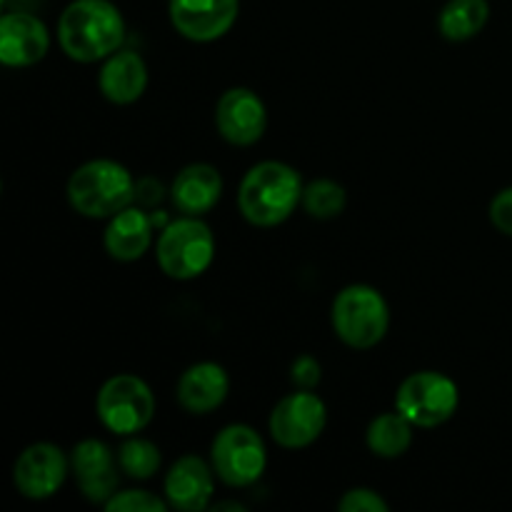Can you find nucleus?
I'll list each match as a JSON object with an SVG mask.
<instances>
[{"label": "nucleus", "instance_id": "f257e3e1", "mask_svg": "<svg viewBox=\"0 0 512 512\" xmlns=\"http://www.w3.org/2000/svg\"><path fill=\"white\" fill-rule=\"evenodd\" d=\"M58 43L75 63H100L123 48V13L110 0H73L60 13Z\"/></svg>", "mask_w": 512, "mask_h": 512}, {"label": "nucleus", "instance_id": "f03ea898", "mask_svg": "<svg viewBox=\"0 0 512 512\" xmlns=\"http://www.w3.org/2000/svg\"><path fill=\"white\" fill-rule=\"evenodd\" d=\"M303 190L298 170L280 160H263L240 180L238 208L255 228H275L298 210Z\"/></svg>", "mask_w": 512, "mask_h": 512}, {"label": "nucleus", "instance_id": "7ed1b4c3", "mask_svg": "<svg viewBox=\"0 0 512 512\" xmlns=\"http://www.w3.org/2000/svg\"><path fill=\"white\" fill-rule=\"evenodd\" d=\"M138 183L118 160L95 158L73 170L68 180V203L78 215L90 220H110L133 205Z\"/></svg>", "mask_w": 512, "mask_h": 512}, {"label": "nucleus", "instance_id": "20e7f679", "mask_svg": "<svg viewBox=\"0 0 512 512\" xmlns=\"http://www.w3.org/2000/svg\"><path fill=\"white\" fill-rule=\"evenodd\" d=\"M333 330L348 348L370 350L388 335V300L373 285L355 283L340 290L330 310Z\"/></svg>", "mask_w": 512, "mask_h": 512}, {"label": "nucleus", "instance_id": "39448f33", "mask_svg": "<svg viewBox=\"0 0 512 512\" xmlns=\"http://www.w3.org/2000/svg\"><path fill=\"white\" fill-rule=\"evenodd\" d=\"M215 238L208 223L195 215H180L168 223L155 243V260L173 280H195L213 265Z\"/></svg>", "mask_w": 512, "mask_h": 512}, {"label": "nucleus", "instance_id": "423d86ee", "mask_svg": "<svg viewBox=\"0 0 512 512\" xmlns=\"http://www.w3.org/2000/svg\"><path fill=\"white\" fill-rule=\"evenodd\" d=\"M95 413L110 433L128 438V435L143 433L150 425L155 415V395L138 375H113L98 390Z\"/></svg>", "mask_w": 512, "mask_h": 512}, {"label": "nucleus", "instance_id": "0eeeda50", "mask_svg": "<svg viewBox=\"0 0 512 512\" xmlns=\"http://www.w3.org/2000/svg\"><path fill=\"white\" fill-rule=\"evenodd\" d=\"M210 465L225 485L248 488L263 478L268 450L258 430L250 425H225L210 445Z\"/></svg>", "mask_w": 512, "mask_h": 512}, {"label": "nucleus", "instance_id": "6e6552de", "mask_svg": "<svg viewBox=\"0 0 512 512\" xmlns=\"http://www.w3.org/2000/svg\"><path fill=\"white\" fill-rule=\"evenodd\" d=\"M460 405V390L453 378L435 370L408 375L395 393V410L415 428H438L448 423Z\"/></svg>", "mask_w": 512, "mask_h": 512}, {"label": "nucleus", "instance_id": "1a4fd4ad", "mask_svg": "<svg viewBox=\"0 0 512 512\" xmlns=\"http://www.w3.org/2000/svg\"><path fill=\"white\" fill-rule=\"evenodd\" d=\"M328 423V408L313 390H295L273 408L268 420L270 435L280 448L300 450L313 445Z\"/></svg>", "mask_w": 512, "mask_h": 512}, {"label": "nucleus", "instance_id": "9d476101", "mask_svg": "<svg viewBox=\"0 0 512 512\" xmlns=\"http://www.w3.org/2000/svg\"><path fill=\"white\" fill-rule=\"evenodd\" d=\"M70 473V458L53 443H33L13 465V485L23 498L48 500L63 488Z\"/></svg>", "mask_w": 512, "mask_h": 512}, {"label": "nucleus", "instance_id": "9b49d317", "mask_svg": "<svg viewBox=\"0 0 512 512\" xmlns=\"http://www.w3.org/2000/svg\"><path fill=\"white\" fill-rule=\"evenodd\" d=\"M215 128L230 145L248 148L265 135L268 110L260 95L250 88H230L215 105Z\"/></svg>", "mask_w": 512, "mask_h": 512}, {"label": "nucleus", "instance_id": "f8f14e48", "mask_svg": "<svg viewBox=\"0 0 512 512\" xmlns=\"http://www.w3.org/2000/svg\"><path fill=\"white\" fill-rule=\"evenodd\" d=\"M240 13V0H168L173 28L193 43H213L230 33Z\"/></svg>", "mask_w": 512, "mask_h": 512}, {"label": "nucleus", "instance_id": "ddd939ff", "mask_svg": "<svg viewBox=\"0 0 512 512\" xmlns=\"http://www.w3.org/2000/svg\"><path fill=\"white\" fill-rule=\"evenodd\" d=\"M70 473L75 475L78 490L90 503L105 505L118 493V455H113V450L100 440L88 438L75 445L73 453H70Z\"/></svg>", "mask_w": 512, "mask_h": 512}, {"label": "nucleus", "instance_id": "4468645a", "mask_svg": "<svg viewBox=\"0 0 512 512\" xmlns=\"http://www.w3.org/2000/svg\"><path fill=\"white\" fill-rule=\"evenodd\" d=\"M50 33L38 15L8 10L0 18V60L8 68H28L48 55Z\"/></svg>", "mask_w": 512, "mask_h": 512}, {"label": "nucleus", "instance_id": "2eb2a0df", "mask_svg": "<svg viewBox=\"0 0 512 512\" xmlns=\"http://www.w3.org/2000/svg\"><path fill=\"white\" fill-rule=\"evenodd\" d=\"M215 470L198 455L175 460L163 483L165 500L170 508L183 512H200L210 505L215 493Z\"/></svg>", "mask_w": 512, "mask_h": 512}, {"label": "nucleus", "instance_id": "dca6fc26", "mask_svg": "<svg viewBox=\"0 0 512 512\" xmlns=\"http://www.w3.org/2000/svg\"><path fill=\"white\" fill-rule=\"evenodd\" d=\"M170 198L180 215L203 218L223 198V178L210 163H190L175 175L170 185Z\"/></svg>", "mask_w": 512, "mask_h": 512}, {"label": "nucleus", "instance_id": "f3484780", "mask_svg": "<svg viewBox=\"0 0 512 512\" xmlns=\"http://www.w3.org/2000/svg\"><path fill=\"white\" fill-rule=\"evenodd\" d=\"M98 88L105 100L115 105H130L143 98L148 88V65L135 50L120 48L103 60Z\"/></svg>", "mask_w": 512, "mask_h": 512}, {"label": "nucleus", "instance_id": "a211bd4d", "mask_svg": "<svg viewBox=\"0 0 512 512\" xmlns=\"http://www.w3.org/2000/svg\"><path fill=\"white\" fill-rule=\"evenodd\" d=\"M230 393V378L223 365L195 363L180 375L178 403L190 415H208L225 403Z\"/></svg>", "mask_w": 512, "mask_h": 512}, {"label": "nucleus", "instance_id": "6ab92c4d", "mask_svg": "<svg viewBox=\"0 0 512 512\" xmlns=\"http://www.w3.org/2000/svg\"><path fill=\"white\" fill-rule=\"evenodd\" d=\"M155 220L143 208L128 205L118 215L108 220L103 233V245L108 255L118 263H133L140 260L153 245Z\"/></svg>", "mask_w": 512, "mask_h": 512}, {"label": "nucleus", "instance_id": "aec40b11", "mask_svg": "<svg viewBox=\"0 0 512 512\" xmlns=\"http://www.w3.org/2000/svg\"><path fill=\"white\" fill-rule=\"evenodd\" d=\"M413 428L415 425L398 410L380 413L378 418L370 420L365 443H368L370 453L378 455V458L395 460L408 453V448L413 445Z\"/></svg>", "mask_w": 512, "mask_h": 512}, {"label": "nucleus", "instance_id": "412c9836", "mask_svg": "<svg viewBox=\"0 0 512 512\" xmlns=\"http://www.w3.org/2000/svg\"><path fill=\"white\" fill-rule=\"evenodd\" d=\"M488 0H448L438 15V30L445 40L463 43L488 25Z\"/></svg>", "mask_w": 512, "mask_h": 512}, {"label": "nucleus", "instance_id": "4be33fe9", "mask_svg": "<svg viewBox=\"0 0 512 512\" xmlns=\"http://www.w3.org/2000/svg\"><path fill=\"white\" fill-rule=\"evenodd\" d=\"M118 463L128 478L150 480L160 470V450L153 440L140 438V435H128L118 450Z\"/></svg>", "mask_w": 512, "mask_h": 512}, {"label": "nucleus", "instance_id": "5701e85b", "mask_svg": "<svg viewBox=\"0 0 512 512\" xmlns=\"http://www.w3.org/2000/svg\"><path fill=\"white\" fill-rule=\"evenodd\" d=\"M348 205V193L340 183L328 178H318L305 185L303 190V208L310 218L315 220H333Z\"/></svg>", "mask_w": 512, "mask_h": 512}, {"label": "nucleus", "instance_id": "b1692460", "mask_svg": "<svg viewBox=\"0 0 512 512\" xmlns=\"http://www.w3.org/2000/svg\"><path fill=\"white\" fill-rule=\"evenodd\" d=\"M103 508L108 512H165L170 505L150 490H118Z\"/></svg>", "mask_w": 512, "mask_h": 512}, {"label": "nucleus", "instance_id": "393cba45", "mask_svg": "<svg viewBox=\"0 0 512 512\" xmlns=\"http://www.w3.org/2000/svg\"><path fill=\"white\" fill-rule=\"evenodd\" d=\"M338 510L343 512H388V500L370 488H353L338 500Z\"/></svg>", "mask_w": 512, "mask_h": 512}, {"label": "nucleus", "instance_id": "a878e982", "mask_svg": "<svg viewBox=\"0 0 512 512\" xmlns=\"http://www.w3.org/2000/svg\"><path fill=\"white\" fill-rule=\"evenodd\" d=\"M320 378H323V368H320V363L313 358V355H300V358L293 360L290 380H293L295 388L315 390L318 388Z\"/></svg>", "mask_w": 512, "mask_h": 512}, {"label": "nucleus", "instance_id": "bb28decb", "mask_svg": "<svg viewBox=\"0 0 512 512\" xmlns=\"http://www.w3.org/2000/svg\"><path fill=\"white\" fill-rule=\"evenodd\" d=\"M490 223L503 235L512 238V185L503 188L493 200H490Z\"/></svg>", "mask_w": 512, "mask_h": 512}, {"label": "nucleus", "instance_id": "cd10ccee", "mask_svg": "<svg viewBox=\"0 0 512 512\" xmlns=\"http://www.w3.org/2000/svg\"><path fill=\"white\" fill-rule=\"evenodd\" d=\"M38 3L40 0H3V5L8 10H28V13H33V8Z\"/></svg>", "mask_w": 512, "mask_h": 512}]
</instances>
